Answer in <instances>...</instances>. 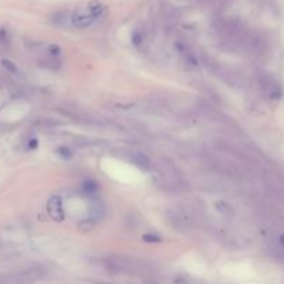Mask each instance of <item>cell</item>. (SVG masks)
Returning a JSON list of instances; mask_svg holds the SVG:
<instances>
[{"mask_svg": "<svg viewBox=\"0 0 284 284\" xmlns=\"http://www.w3.org/2000/svg\"><path fill=\"white\" fill-rule=\"evenodd\" d=\"M97 265L110 273H140L146 269V263L143 261H138L128 256L119 255H110L97 259Z\"/></svg>", "mask_w": 284, "mask_h": 284, "instance_id": "obj_1", "label": "cell"}, {"mask_svg": "<svg viewBox=\"0 0 284 284\" xmlns=\"http://www.w3.org/2000/svg\"><path fill=\"white\" fill-rule=\"evenodd\" d=\"M215 207L216 209H218V212L222 216H225V218H231V216L234 215V209H233V207H231L229 202H226V201H216Z\"/></svg>", "mask_w": 284, "mask_h": 284, "instance_id": "obj_10", "label": "cell"}, {"mask_svg": "<svg viewBox=\"0 0 284 284\" xmlns=\"http://www.w3.org/2000/svg\"><path fill=\"white\" fill-rule=\"evenodd\" d=\"M155 182L161 187L162 190L169 193H176L180 190H184V187L182 186L183 182L179 175H176L173 167L169 162H162L160 164V167L157 168L155 172Z\"/></svg>", "mask_w": 284, "mask_h": 284, "instance_id": "obj_4", "label": "cell"}, {"mask_svg": "<svg viewBox=\"0 0 284 284\" xmlns=\"http://www.w3.org/2000/svg\"><path fill=\"white\" fill-rule=\"evenodd\" d=\"M47 212L56 221H62L65 218V211L62 208V201L58 196H53L47 201Z\"/></svg>", "mask_w": 284, "mask_h": 284, "instance_id": "obj_8", "label": "cell"}, {"mask_svg": "<svg viewBox=\"0 0 284 284\" xmlns=\"http://www.w3.org/2000/svg\"><path fill=\"white\" fill-rule=\"evenodd\" d=\"M1 64H3V67H4V68H7L11 74H18V72H20L18 68H17L16 64H14V62H11L10 60H3Z\"/></svg>", "mask_w": 284, "mask_h": 284, "instance_id": "obj_15", "label": "cell"}, {"mask_svg": "<svg viewBox=\"0 0 284 284\" xmlns=\"http://www.w3.org/2000/svg\"><path fill=\"white\" fill-rule=\"evenodd\" d=\"M172 284H196L192 277L184 276V275H177L172 279Z\"/></svg>", "mask_w": 284, "mask_h": 284, "instance_id": "obj_14", "label": "cell"}, {"mask_svg": "<svg viewBox=\"0 0 284 284\" xmlns=\"http://www.w3.org/2000/svg\"><path fill=\"white\" fill-rule=\"evenodd\" d=\"M165 222L173 230L180 231V233H189L194 229L196 226V215L187 207L176 208V209H167L165 214Z\"/></svg>", "mask_w": 284, "mask_h": 284, "instance_id": "obj_3", "label": "cell"}, {"mask_svg": "<svg viewBox=\"0 0 284 284\" xmlns=\"http://www.w3.org/2000/svg\"><path fill=\"white\" fill-rule=\"evenodd\" d=\"M132 42H133V45L136 49L139 50H142L144 45L147 43V39H146V33L142 31H135L133 32V36H132Z\"/></svg>", "mask_w": 284, "mask_h": 284, "instance_id": "obj_11", "label": "cell"}, {"mask_svg": "<svg viewBox=\"0 0 284 284\" xmlns=\"http://www.w3.org/2000/svg\"><path fill=\"white\" fill-rule=\"evenodd\" d=\"M104 212L106 209L103 205H100L99 202H96L94 205L90 207V211H89V215H90V221H100L101 218L104 216Z\"/></svg>", "mask_w": 284, "mask_h": 284, "instance_id": "obj_12", "label": "cell"}, {"mask_svg": "<svg viewBox=\"0 0 284 284\" xmlns=\"http://www.w3.org/2000/svg\"><path fill=\"white\" fill-rule=\"evenodd\" d=\"M84 189H85V192L87 193V194H92V193H96L97 190H99L97 184L93 183V182H89V183H85Z\"/></svg>", "mask_w": 284, "mask_h": 284, "instance_id": "obj_17", "label": "cell"}, {"mask_svg": "<svg viewBox=\"0 0 284 284\" xmlns=\"http://www.w3.org/2000/svg\"><path fill=\"white\" fill-rule=\"evenodd\" d=\"M106 14V6L100 1H90L69 16V24L79 29H86Z\"/></svg>", "mask_w": 284, "mask_h": 284, "instance_id": "obj_2", "label": "cell"}, {"mask_svg": "<svg viewBox=\"0 0 284 284\" xmlns=\"http://www.w3.org/2000/svg\"><path fill=\"white\" fill-rule=\"evenodd\" d=\"M146 284H160V283H157V282H154V280H148Z\"/></svg>", "mask_w": 284, "mask_h": 284, "instance_id": "obj_18", "label": "cell"}, {"mask_svg": "<svg viewBox=\"0 0 284 284\" xmlns=\"http://www.w3.org/2000/svg\"><path fill=\"white\" fill-rule=\"evenodd\" d=\"M275 253L282 261H284V234H277L275 241Z\"/></svg>", "mask_w": 284, "mask_h": 284, "instance_id": "obj_13", "label": "cell"}, {"mask_svg": "<svg viewBox=\"0 0 284 284\" xmlns=\"http://www.w3.org/2000/svg\"><path fill=\"white\" fill-rule=\"evenodd\" d=\"M175 49H176L177 54L180 56L182 61L187 65V68H196L197 67V58L196 54L193 53V50L189 47V45H186L183 40H177L175 43Z\"/></svg>", "mask_w": 284, "mask_h": 284, "instance_id": "obj_7", "label": "cell"}, {"mask_svg": "<svg viewBox=\"0 0 284 284\" xmlns=\"http://www.w3.org/2000/svg\"><path fill=\"white\" fill-rule=\"evenodd\" d=\"M128 160H129L135 167H138V168L142 169V170H146V172L153 170V162L150 161V158L147 157L146 154L139 153V151H129V153H128Z\"/></svg>", "mask_w": 284, "mask_h": 284, "instance_id": "obj_9", "label": "cell"}, {"mask_svg": "<svg viewBox=\"0 0 284 284\" xmlns=\"http://www.w3.org/2000/svg\"><path fill=\"white\" fill-rule=\"evenodd\" d=\"M45 276H46V269L42 266H31L11 275L10 280L13 284H33Z\"/></svg>", "mask_w": 284, "mask_h": 284, "instance_id": "obj_6", "label": "cell"}, {"mask_svg": "<svg viewBox=\"0 0 284 284\" xmlns=\"http://www.w3.org/2000/svg\"><path fill=\"white\" fill-rule=\"evenodd\" d=\"M143 238L146 240L147 243H160L161 241V237L155 233H147L143 236Z\"/></svg>", "mask_w": 284, "mask_h": 284, "instance_id": "obj_16", "label": "cell"}, {"mask_svg": "<svg viewBox=\"0 0 284 284\" xmlns=\"http://www.w3.org/2000/svg\"><path fill=\"white\" fill-rule=\"evenodd\" d=\"M258 84L261 86L263 93L272 100H277L283 96V87L277 82V79L272 74L268 72H259L258 74Z\"/></svg>", "mask_w": 284, "mask_h": 284, "instance_id": "obj_5", "label": "cell"}]
</instances>
